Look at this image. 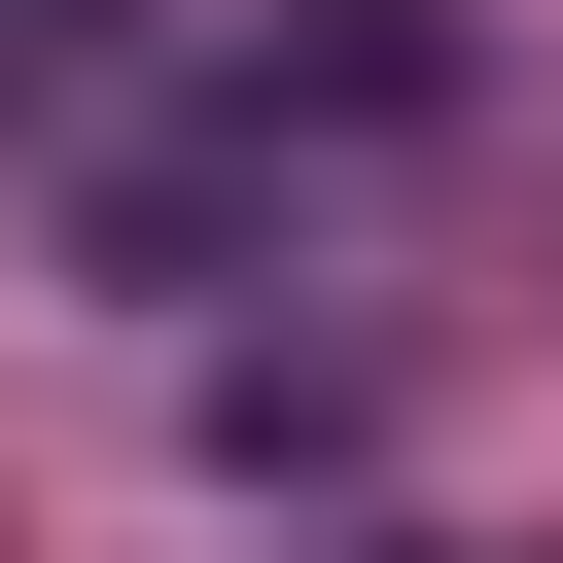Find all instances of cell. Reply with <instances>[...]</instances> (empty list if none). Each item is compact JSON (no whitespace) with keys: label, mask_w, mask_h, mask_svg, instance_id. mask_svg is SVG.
<instances>
[{"label":"cell","mask_w":563,"mask_h":563,"mask_svg":"<svg viewBox=\"0 0 563 563\" xmlns=\"http://www.w3.org/2000/svg\"><path fill=\"white\" fill-rule=\"evenodd\" d=\"M70 70H106V0H0V106H70Z\"/></svg>","instance_id":"obj_1"}]
</instances>
